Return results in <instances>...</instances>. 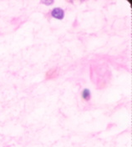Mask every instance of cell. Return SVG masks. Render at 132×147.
<instances>
[{
    "label": "cell",
    "instance_id": "obj_1",
    "mask_svg": "<svg viewBox=\"0 0 132 147\" xmlns=\"http://www.w3.org/2000/svg\"><path fill=\"white\" fill-rule=\"evenodd\" d=\"M51 14L54 18H58V19H62L65 17V12L60 8H55L53 9L51 12Z\"/></svg>",
    "mask_w": 132,
    "mask_h": 147
},
{
    "label": "cell",
    "instance_id": "obj_2",
    "mask_svg": "<svg viewBox=\"0 0 132 147\" xmlns=\"http://www.w3.org/2000/svg\"><path fill=\"white\" fill-rule=\"evenodd\" d=\"M82 98L86 101L90 99V91L88 89H85L84 90V91L82 92Z\"/></svg>",
    "mask_w": 132,
    "mask_h": 147
},
{
    "label": "cell",
    "instance_id": "obj_3",
    "mask_svg": "<svg viewBox=\"0 0 132 147\" xmlns=\"http://www.w3.org/2000/svg\"><path fill=\"white\" fill-rule=\"evenodd\" d=\"M44 3H46V4H51L53 3V1H50V2H43Z\"/></svg>",
    "mask_w": 132,
    "mask_h": 147
}]
</instances>
